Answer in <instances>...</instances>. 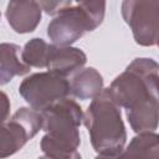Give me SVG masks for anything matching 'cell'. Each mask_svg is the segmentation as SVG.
<instances>
[{"mask_svg":"<svg viewBox=\"0 0 159 159\" xmlns=\"http://www.w3.org/2000/svg\"><path fill=\"white\" fill-rule=\"evenodd\" d=\"M41 129V112L26 107L17 109L10 119L0 123V158L15 154Z\"/></svg>","mask_w":159,"mask_h":159,"instance_id":"5","label":"cell"},{"mask_svg":"<svg viewBox=\"0 0 159 159\" xmlns=\"http://www.w3.org/2000/svg\"><path fill=\"white\" fill-rule=\"evenodd\" d=\"M0 16H1V14H0Z\"/></svg>","mask_w":159,"mask_h":159,"instance_id":"16","label":"cell"},{"mask_svg":"<svg viewBox=\"0 0 159 159\" xmlns=\"http://www.w3.org/2000/svg\"><path fill=\"white\" fill-rule=\"evenodd\" d=\"M71 93L80 99H92L103 89V77L93 67L80 68L70 81Z\"/></svg>","mask_w":159,"mask_h":159,"instance_id":"12","label":"cell"},{"mask_svg":"<svg viewBox=\"0 0 159 159\" xmlns=\"http://www.w3.org/2000/svg\"><path fill=\"white\" fill-rule=\"evenodd\" d=\"M10 99L7 94L2 91H0V123L5 122L10 116Z\"/></svg>","mask_w":159,"mask_h":159,"instance_id":"15","label":"cell"},{"mask_svg":"<svg viewBox=\"0 0 159 159\" xmlns=\"http://www.w3.org/2000/svg\"><path fill=\"white\" fill-rule=\"evenodd\" d=\"M122 158L135 157V158H153L158 159L159 157V137L153 130L140 132L135 135L127 148L123 149Z\"/></svg>","mask_w":159,"mask_h":159,"instance_id":"13","label":"cell"},{"mask_svg":"<svg viewBox=\"0 0 159 159\" xmlns=\"http://www.w3.org/2000/svg\"><path fill=\"white\" fill-rule=\"evenodd\" d=\"M98 26L81 9L62 10L53 16L47 26V36L55 45L71 46L87 31H93Z\"/></svg>","mask_w":159,"mask_h":159,"instance_id":"7","label":"cell"},{"mask_svg":"<svg viewBox=\"0 0 159 159\" xmlns=\"http://www.w3.org/2000/svg\"><path fill=\"white\" fill-rule=\"evenodd\" d=\"M87 62L86 53L72 46L50 45L46 58V68L60 76L67 77L84 66Z\"/></svg>","mask_w":159,"mask_h":159,"instance_id":"9","label":"cell"},{"mask_svg":"<svg viewBox=\"0 0 159 159\" xmlns=\"http://www.w3.org/2000/svg\"><path fill=\"white\" fill-rule=\"evenodd\" d=\"M50 43H47L43 39L35 37L31 39L24 48H21V60L30 67L43 68L46 67V58Z\"/></svg>","mask_w":159,"mask_h":159,"instance_id":"14","label":"cell"},{"mask_svg":"<svg viewBox=\"0 0 159 159\" xmlns=\"http://www.w3.org/2000/svg\"><path fill=\"white\" fill-rule=\"evenodd\" d=\"M158 71L153 58L138 57L106 88L111 98L127 109L128 122L135 133L158 128Z\"/></svg>","mask_w":159,"mask_h":159,"instance_id":"1","label":"cell"},{"mask_svg":"<svg viewBox=\"0 0 159 159\" xmlns=\"http://www.w3.org/2000/svg\"><path fill=\"white\" fill-rule=\"evenodd\" d=\"M41 116L42 130L46 132L40 142L43 157L80 159L77 149L81 143L80 125L83 122L81 106L65 97L42 109Z\"/></svg>","mask_w":159,"mask_h":159,"instance_id":"2","label":"cell"},{"mask_svg":"<svg viewBox=\"0 0 159 159\" xmlns=\"http://www.w3.org/2000/svg\"><path fill=\"white\" fill-rule=\"evenodd\" d=\"M83 123L89 133L92 148L98 157H120L127 132L122 119L120 107L111 98L107 89L92 98L87 111L83 113Z\"/></svg>","mask_w":159,"mask_h":159,"instance_id":"3","label":"cell"},{"mask_svg":"<svg viewBox=\"0 0 159 159\" xmlns=\"http://www.w3.org/2000/svg\"><path fill=\"white\" fill-rule=\"evenodd\" d=\"M42 9L37 0H10L6 7V19L17 34L32 32L40 24Z\"/></svg>","mask_w":159,"mask_h":159,"instance_id":"8","label":"cell"},{"mask_svg":"<svg viewBox=\"0 0 159 159\" xmlns=\"http://www.w3.org/2000/svg\"><path fill=\"white\" fill-rule=\"evenodd\" d=\"M159 0H123L122 16L130 27L135 42L140 46H155L158 42Z\"/></svg>","mask_w":159,"mask_h":159,"instance_id":"6","label":"cell"},{"mask_svg":"<svg viewBox=\"0 0 159 159\" xmlns=\"http://www.w3.org/2000/svg\"><path fill=\"white\" fill-rule=\"evenodd\" d=\"M20 52L19 45L10 42L0 43V86L9 83L15 76H24L30 72L31 67L21 60Z\"/></svg>","mask_w":159,"mask_h":159,"instance_id":"11","label":"cell"},{"mask_svg":"<svg viewBox=\"0 0 159 159\" xmlns=\"http://www.w3.org/2000/svg\"><path fill=\"white\" fill-rule=\"evenodd\" d=\"M19 93L31 108L41 112L71 93L70 81L51 71L39 72L22 80L19 86Z\"/></svg>","mask_w":159,"mask_h":159,"instance_id":"4","label":"cell"},{"mask_svg":"<svg viewBox=\"0 0 159 159\" xmlns=\"http://www.w3.org/2000/svg\"><path fill=\"white\" fill-rule=\"evenodd\" d=\"M41 9L55 16L62 10L67 9H81L84 11L93 22L99 26L106 14V0H37Z\"/></svg>","mask_w":159,"mask_h":159,"instance_id":"10","label":"cell"}]
</instances>
